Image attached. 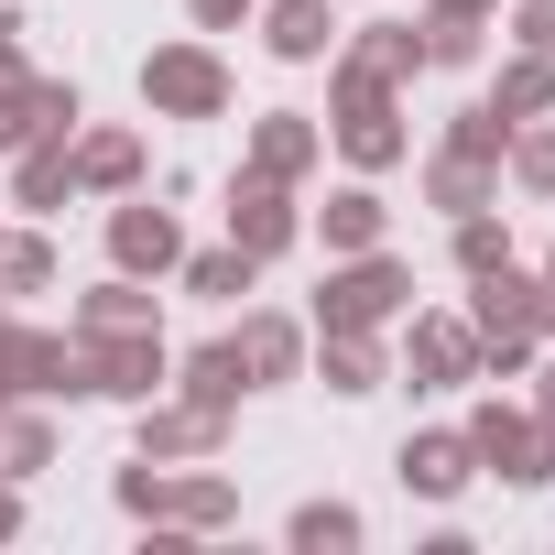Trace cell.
<instances>
[{
    "label": "cell",
    "instance_id": "cell-1",
    "mask_svg": "<svg viewBox=\"0 0 555 555\" xmlns=\"http://www.w3.org/2000/svg\"><path fill=\"white\" fill-rule=\"evenodd\" d=\"M457 436H468V457H479L490 479H512V490H544V479H555V425H544V414L479 403V414H468Z\"/></svg>",
    "mask_w": 555,
    "mask_h": 555
},
{
    "label": "cell",
    "instance_id": "cell-2",
    "mask_svg": "<svg viewBox=\"0 0 555 555\" xmlns=\"http://www.w3.org/2000/svg\"><path fill=\"white\" fill-rule=\"evenodd\" d=\"M164 382H175V360H164V338H153V327L88 338V392H109V403H153Z\"/></svg>",
    "mask_w": 555,
    "mask_h": 555
},
{
    "label": "cell",
    "instance_id": "cell-3",
    "mask_svg": "<svg viewBox=\"0 0 555 555\" xmlns=\"http://www.w3.org/2000/svg\"><path fill=\"white\" fill-rule=\"evenodd\" d=\"M403 295H414V284H403V261L360 250L349 272H327V295H317V327H382V317H392Z\"/></svg>",
    "mask_w": 555,
    "mask_h": 555
},
{
    "label": "cell",
    "instance_id": "cell-4",
    "mask_svg": "<svg viewBox=\"0 0 555 555\" xmlns=\"http://www.w3.org/2000/svg\"><path fill=\"white\" fill-rule=\"evenodd\" d=\"M479 338H555V284L544 272H479V317H468Z\"/></svg>",
    "mask_w": 555,
    "mask_h": 555
},
{
    "label": "cell",
    "instance_id": "cell-5",
    "mask_svg": "<svg viewBox=\"0 0 555 555\" xmlns=\"http://www.w3.org/2000/svg\"><path fill=\"white\" fill-rule=\"evenodd\" d=\"M218 436H229V414L218 403H142V457L153 468H185V457H218Z\"/></svg>",
    "mask_w": 555,
    "mask_h": 555
},
{
    "label": "cell",
    "instance_id": "cell-6",
    "mask_svg": "<svg viewBox=\"0 0 555 555\" xmlns=\"http://www.w3.org/2000/svg\"><path fill=\"white\" fill-rule=\"evenodd\" d=\"M142 99H153V109H175V120H207V109L229 99V77H218V55L175 44V55H153V66H142Z\"/></svg>",
    "mask_w": 555,
    "mask_h": 555
},
{
    "label": "cell",
    "instance_id": "cell-7",
    "mask_svg": "<svg viewBox=\"0 0 555 555\" xmlns=\"http://www.w3.org/2000/svg\"><path fill=\"white\" fill-rule=\"evenodd\" d=\"M392 479H403L414 501H457V490L479 479V457H468V436H447V425H436V436H403Z\"/></svg>",
    "mask_w": 555,
    "mask_h": 555
},
{
    "label": "cell",
    "instance_id": "cell-8",
    "mask_svg": "<svg viewBox=\"0 0 555 555\" xmlns=\"http://www.w3.org/2000/svg\"><path fill=\"white\" fill-rule=\"evenodd\" d=\"M153 522H175V533H229V522H240V490L185 457V468H164V512H153Z\"/></svg>",
    "mask_w": 555,
    "mask_h": 555
},
{
    "label": "cell",
    "instance_id": "cell-9",
    "mask_svg": "<svg viewBox=\"0 0 555 555\" xmlns=\"http://www.w3.org/2000/svg\"><path fill=\"white\" fill-rule=\"evenodd\" d=\"M457 382H479V327L414 317V392H457Z\"/></svg>",
    "mask_w": 555,
    "mask_h": 555
},
{
    "label": "cell",
    "instance_id": "cell-10",
    "mask_svg": "<svg viewBox=\"0 0 555 555\" xmlns=\"http://www.w3.org/2000/svg\"><path fill=\"white\" fill-rule=\"evenodd\" d=\"M229 240H240L250 261H272V250H284V240H295V196H284V185H272V175H250V185L229 196Z\"/></svg>",
    "mask_w": 555,
    "mask_h": 555
},
{
    "label": "cell",
    "instance_id": "cell-11",
    "mask_svg": "<svg viewBox=\"0 0 555 555\" xmlns=\"http://www.w3.org/2000/svg\"><path fill=\"white\" fill-rule=\"evenodd\" d=\"M12 371H23V392H34V403H55V392H88V338H44V327H23Z\"/></svg>",
    "mask_w": 555,
    "mask_h": 555
},
{
    "label": "cell",
    "instance_id": "cell-12",
    "mask_svg": "<svg viewBox=\"0 0 555 555\" xmlns=\"http://www.w3.org/2000/svg\"><path fill=\"white\" fill-rule=\"evenodd\" d=\"M109 261H120V272H175L185 240H175L164 207H120V218H109Z\"/></svg>",
    "mask_w": 555,
    "mask_h": 555
},
{
    "label": "cell",
    "instance_id": "cell-13",
    "mask_svg": "<svg viewBox=\"0 0 555 555\" xmlns=\"http://www.w3.org/2000/svg\"><path fill=\"white\" fill-rule=\"evenodd\" d=\"M229 349H240V371H250V392H261V382H295L306 327H295V317H240V338H229Z\"/></svg>",
    "mask_w": 555,
    "mask_h": 555
},
{
    "label": "cell",
    "instance_id": "cell-14",
    "mask_svg": "<svg viewBox=\"0 0 555 555\" xmlns=\"http://www.w3.org/2000/svg\"><path fill=\"white\" fill-rule=\"evenodd\" d=\"M284 544H295V555H360V544H371V522H360L349 501H295Z\"/></svg>",
    "mask_w": 555,
    "mask_h": 555
},
{
    "label": "cell",
    "instance_id": "cell-15",
    "mask_svg": "<svg viewBox=\"0 0 555 555\" xmlns=\"http://www.w3.org/2000/svg\"><path fill=\"white\" fill-rule=\"evenodd\" d=\"M66 120H77V88H12L0 77V153L34 142V131H66Z\"/></svg>",
    "mask_w": 555,
    "mask_h": 555
},
{
    "label": "cell",
    "instance_id": "cell-16",
    "mask_svg": "<svg viewBox=\"0 0 555 555\" xmlns=\"http://www.w3.org/2000/svg\"><path fill=\"white\" fill-rule=\"evenodd\" d=\"M317 382H327V392H382V349H371V327H327Z\"/></svg>",
    "mask_w": 555,
    "mask_h": 555
},
{
    "label": "cell",
    "instance_id": "cell-17",
    "mask_svg": "<svg viewBox=\"0 0 555 555\" xmlns=\"http://www.w3.org/2000/svg\"><path fill=\"white\" fill-rule=\"evenodd\" d=\"M44 468H55V425L0 403V479H44Z\"/></svg>",
    "mask_w": 555,
    "mask_h": 555
},
{
    "label": "cell",
    "instance_id": "cell-18",
    "mask_svg": "<svg viewBox=\"0 0 555 555\" xmlns=\"http://www.w3.org/2000/svg\"><path fill=\"white\" fill-rule=\"evenodd\" d=\"M77 327H88V338H120V327H153V295H142V272H120V284H99V295L77 306Z\"/></svg>",
    "mask_w": 555,
    "mask_h": 555
},
{
    "label": "cell",
    "instance_id": "cell-19",
    "mask_svg": "<svg viewBox=\"0 0 555 555\" xmlns=\"http://www.w3.org/2000/svg\"><path fill=\"white\" fill-rule=\"evenodd\" d=\"M175 382H185V403H218V414H229V403L250 392V371H240V349H229V338H218V349H196V360H185Z\"/></svg>",
    "mask_w": 555,
    "mask_h": 555
},
{
    "label": "cell",
    "instance_id": "cell-20",
    "mask_svg": "<svg viewBox=\"0 0 555 555\" xmlns=\"http://www.w3.org/2000/svg\"><path fill=\"white\" fill-rule=\"evenodd\" d=\"M317 164V131L306 120H261V142H250V175H272V185H295Z\"/></svg>",
    "mask_w": 555,
    "mask_h": 555
},
{
    "label": "cell",
    "instance_id": "cell-21",
    "mask_svg": "<svg viewBox=\"0 0 555 555\" xmlns=\"http://www.w3.org/2000/svg\"><path fill=\"white\" fill-rule=\"evenodd\" d=\"M250 272H261V261H250L240 240H229V250H196V261H185V295H207V306H240V295H250Z\"/></svg>",
    "mask_w": 555,
    "mask_h": 555
},
{
    "label": "cell",
    "instance_id": "cell-22",
    "mask_svg": "<svg viewBox=\"0 0 555 555\" xmlns=\"http://www.w3.org/2000/svg\"><path fill=\"white\" fill-rule=\"evenodd\" d=\"M272 55L317 66V55H327V0H272Z\"/></svg>",
    "mask_w": 555,
    "mask_h": 555
},
{
    "label": "cell",
    "instance_id": "cell-23",
    "mask_svg": "<svg viewBox=\"0 0 555 555\" xmlns=\"http://www.w3.org/2000/svg\"><path fill=\"white\" fill-rule=\"evenodd\" d=\"M371 240H382V196L371 185H338L327 196V250H371Z\"/></svg>",
    "mask_w": 555,
    "mask_h": 555
},
{
    "label": "cell",
    "instance_id": "cell-24",
    "mask_svg": "<svg viewBox=\"0 0 555 555\" xmlns=\"http://www.w3.org/2000/svg\"><path fill=\"white\" fill-rule=\"evenodd\" d=\"M131 175H142V142H131V131L77 142V185H131Z\"/></svg>",
    "mask_w": 555,
    "mask_h": 555
},
{
    "label": "cell",
    "instance_id": "cell-25",
    "mask_svg": "<svg viewBox=\"0 0 555 555\" xmlns=\"http://www.w3.org/2000/svg\"><path fill=\"white\" fill-rule=\"evenodd\" d=\"M55 284V250L44 240H0V295H44Z\"/></svg>",
    "mask_w": 555,
    "mask_h": 555
},
{
    "label": "cell",
    "instance_id": "cell-26",
    "mask_svg": "<svg viewBox=\"0 0 555 555\" xmlns=\"http://www.w3.org/2000/svg\"><path fill=\"white\" fill-rule=\"evenodd\" d=\"M501 261H512V240H501V229H490V218L468 207V218H457V272L479 284V272H501Z\"/></svg>",
    "mask_w": 555,
    "mask_h": 555
},
{
    "label": "cell",
    "instance_id": "cell-27",
    "mask_svg": "<svg viewBox=\"0 0 555 555\" xmlns=\"http://www.w3.org/2000/svg\"><path fill=\"white\" fill-rule=\"evenodd\" d=\"M544 99H555V66H544V55H522V66L501 77V120H533Z\"/></svg>",
    "mask_w": 555,
    "mask_h": 555
},
{
    "label": "cell",
    "instance_id": "cell-28",
    "mask_svg": "<svg viewBox=\"0 0 555 555\" xmlns=\"http://www.w3.org/2000/svg\"><path fill=\"white\" fill-rule=\"evenodd\" d=\"M66 185H77V153H66V142H44V153L23 164V207H55Z\"/></svg>",
    "mask_w": 555,
    "mask_h": 555
},
{
    "label": "cell",
    "instance_id": "cell-29",
    "mask_svg": "<svg viewBox=\"0 0 555 555\" xmlns=\"http://www.w3.org/2000/svg\"><path fill=\"white\" fill-rule=\"evenodd\" d=\"M479 196H490V164H479V153H447V164H436V207H457V218H468Z\"/></svg>",
    "mask_w": 555,
    "mask_h": 555
},
{
    "label": "cell",
    "instance_id": "cell-30",
    "mask_svg": "<svg viewBox=\"0 0 555 555\" xmlns=\"http://www.w3.org/2000/svg\"><path fill=\"white\" fill-rule=\"evenodd\" d=\"M120 512H131V522H153V512H164V468H153V457H131V468H120Z\"/></svg>",
    "mask_w": 555,
    "mask_h": 555
},
{
    "label": "cell",
    "instance_id": "cell-31",
    "mask_svg": "<svg viewBox=\"0 0 555 555\" xmlns=\"http://www.w3.org/2000/svg\"><path fill=\"white\" fill-rule=\"evenodd\" d=\"M512 175H522L533 196H555V131H522V142H512Z\"/></svg>",
    "mask_w": 555,
    "mask_h": 555
},
{
    "label": "cell",
    "instance_id": "cell-32",
    "mask_svg": "<svg viewBox=\"0 0 555 555\" xmlns=\"http://www.w3.org/2000/svg\"><path fill=\"white\" fill-rule=\"evenodd\" d=\"M522 44H533V55H555V0H533V12H522Z\"/></svg>",
    "mask_w": 555,
    "mask_h": 555
},
{
    "label": "cell",
    "instance_id": "cell-33",
    "mask_svg": "<svg viewBox=\"0 0 555 555\" xmlns=\"http://www.w3.org/2000/svg\"><path fill=\"white\" fill-rule=\"evenodd\" d=\"M12 349H23V327H12V317H0V403H12V392H23V371H12Z\"/></svg>",
    "mask_w": 555,
    "mask_h": 555
},
{
    "label": "cell",
    "instance_id": "cell-34",
    "mask_svg": "<svg viewBox=\"0 0 555 555\" xmlns=\"http://www.w3.org/2000/svg\"><path fill=\"white\" fill-rule=\"evenodd\" d=\"M23 533V479H0V544Z\"/></svg>",
    "mask_w": 555,
    "mask_h": 555
},
{
    "label": "cell",
    "instance_id": "cell-35",
    "mask_svg": "<svg viewBox=\"0 0 555 555\" xmlns=\"http://www.w3.org/2000/svg\"><path fill=\"white\" fill-rule=\"evenodd\" d=\"M533 382H544V392H533V414H544V425H555V360H544V371H533Z\"/></svg>",
    "mask_w": 555,
    "mask_h": 555
},
{
    "label": "cell",
    "instance_id": "cell-36",
    "mask_svg": "<svg viewBox=\"0 0 555 555\" xmlns=\"http://www.w3.org/2000/svg\"><path fill=\"white\" fill-rule=\"evenodd\" d=\"M12 34H23V23H12V12H0V77H12Z\"/></svg>",
    "mask_w": 555,
    "mask_h": 555
},
{
    "label": "cell",
    "instance_id": "cell-37",
    "mask_svg": "<svg viewBox=\"0 0 555 555\" xmlns=\"http://www.w3.org/2000/svg\"><path fill=\"white\" fill-rule=\"evenodd\" d=\"M436 12H457V23H479V0H436Z\"/></svg>",
    "mask_w": 555,
    "mask_h": 555
},
{
    "label": "cell",
    "instance_id": "cell-38",
    "mask_svg": "<svg viewBox=\"0 0 555 555\" xmlns=\"http://www.w3.org/2000/svg\"><path fill=\"white\" fill-rule=\"evenodd\" d=\"M544 284H555V261H544Z\"/></svg>",
    "mask_w": 555,
    "mask_h": 555
}]
</instances>
